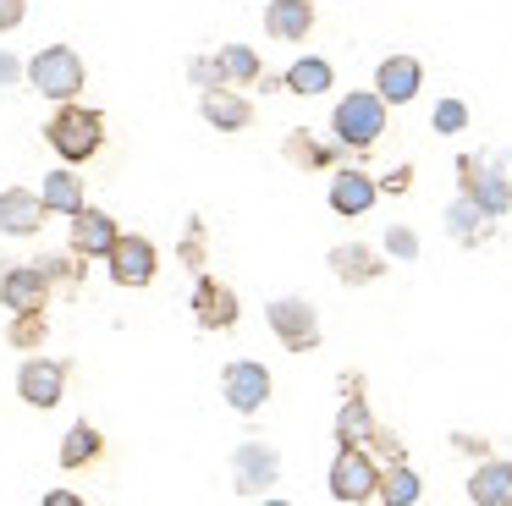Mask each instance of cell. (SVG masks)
Returning <instances> with one entry per match:
<instances>
[{
	"label": "cell",
	"instance_id": "6da1fadb",
	"mask_svg": "<svg viewBox=\"0 0 512 506\" xmlns=\"http://www.w3.org/2000/svg\"><path fill=\"white\" fill-rule=\"evenodd\" d=\"M45 143L67 165H83L105 149V116L89 105H56V116L45 121Z\"/></svg>",
	"mask_w": 512,
	"mask_h": 506
},
{
	"label": "cell",
	"instance_id": "7a4b0ae2",
	"mask_svg": "<svg viewBox=\"0 0 512 506\" xmlns=\"http://www.w3.org/2000/svg\"><path fill=\"white\" fill-rule=\"evenodd\" d=\"M331 132L342 149H375L380 138H386V99L375 94V88H353V94L336 99L331 110Z\"/></svg>",
	"mask_w": 512,
	"mask_h": 506
},
{
	"label": "cell",
	"instance_id": "3957f363",
	"mask_svg": "<svg viewBox=\"0 0 512 506\" xmlns=\"http://www.w3.org/2000/svg\"><path fill=\"white\" fill-rule=\"evenodd\" d=\"M83 55L72 50V44H45V50L28 61V83H34V94L56 99V105H78L83 94Z\"/></svg>",
	"mask_w": 512,
	"mask_h": 506
},
{
	"label": "cell",
	"instance_id": "277c9868",
	"mask_svg": "<svg viewBox=\"0 0 512 506\" xmlns=\"http://www.w3.org/2000/svg\"><path fill=\"white\" fill-rule=\"evenodd\" d=\"M457 182H463L468 204H479L490 220H501L512 209V176L496 160H485V154H463L457 160Z\"/></svg>",
	"mask_w": 512,
	"mask_h": 506
},
{
	"label": "cell",
	"instance_id": "5b68a950",
	"mask_svg": "<svg viewBox=\"0 0 512 506\" xmlns=\"http://www.w3.org/2000/svg\"><path fill=\"white\" fill-rule=\"evenodd\" d=\"M331 495L347 506H364V501H380V468L364 446H336L331 457Z\"/></svg>",
	"mask_w": 512,
	"mask_h": 506
},
{
	"label": "cell",
	"instance_id": "8992f818",
	"mask_svg": "<svg viewBox=\"0 0 512 506\" xmlns=\"http://www.w3.org/2000/svg\"><path fill=\"white\" fill-rule=\"evenodd\" d=\"M265 319H270V330H276V341L287 352H314L320 347V314H314L309 297H270Z\"/></svg>",
	"mask_w": 512,
	"mask_h": 506
},
{
	"label": "cell",
	"instance_id": "52a82bcc",
	"mask_svg": "<svg viewBox=\"0 0 512 506\" xmlns=\"http://www.w3.org/2000/svg\"><path fill=\"white\" fill-rule=\"evenodd\" d=\"M0 303L12 314H45L50 308V281L39 264H0Z\"/></svg>",
	"mask_w": 512,
	"mask_h": 506
},
{
	"label": "cell",
	"instance_id": "ba28073f",
	"mask_svg": "<svg viewBox=\"0 0 512 506\" xmlns=\"http://www.w3.org/2000/svg\"><path fill=\"white\" fill-rule=\"evenodd\" d=\"M221 396L237 407V413H259L270 402V369L254 358H232L221 369Z\"/></svg>",
	"mask_w": 512,
	"mask_h": 506
},
{
	"label": "cell",
	"instance_id": "9c48e42d",
	"mask_svg": "<svg viewBox=\"0 0 512 506\" xmlns=\"http://www.w3.org/2000/svg\"><path fill=\"white\" fill-rule=\"evenodd\" d=\"M17 396H23L28 407H39V413H50V407L67 396V363L61 358H28L23 369H17Z\"/></svg>",
	"mask_w": 512,
	"mask_h": 506
},
{
	"label": "cell",
	"instance_id": "30bf717a",
	"mask_svg": "<svg viewBox=\"0 0 512 506\" xmlns=\"http://www.w3.org/2000/svg\"><path fill=\"white\" fill-rule=\"evenodd\" d=\"M276 479H281V451L276 446H265V440H243V446L232 451V484L243 495L270 490Z\"/></svg>",
	"mask_w": 512,
	"mask_h": 506
},
{
	"label": "cell",
	"instance_id": "8fae6325",
	"mask_svg": "<svg viewBox=\"0 0 512 506\" xmlns=\"http://www.w3.org/2000/svg\"><path fill=\"white\" fill-rule=\"evenodd\" d=\"M105 270H111L116 286H149V281H155V270H160V253H155V242H149V237H127V231H122V242L111 248Z\"/></svg>",
	"mask_w": 512,
	"mask_h": 506
},
{
	"label": "cell",
	"instance_id": "7c38bea8",
	"mask_svg": "<svg viewBox=\"0 0 512 506\" xmlns=\"http://www.w3.org/2000/svg\"><path fill=\"white\" fill-rule=\"evenodd\" d=\"M72 259H111V248L122 242V231H116V220L105 215V209H83L78 220H72Z\"/></svg>",
	"mask_w": 512,
	"mask_h": 506
},
{
	"label": "cell",
	"instance_id": "4fadbf2b",
	"mask_svg": "<svg viewBox=\"0 0 512 506\" xmlns=\"http://www.w3.org/2000/svg\"><path fill=\"white\" fill-rule=\"evenodd\" d=\"M193 314H199V330H232L237 325V292L226 281H215V275H199Z\"/></svg>",
	"mask_w": 512,
	"mask_h": 506
},
{
	"label": "cell",
	"instance_id": "5bb4252c",
	"mask_svg": "<svg viewBox=\"0 0 512 506\" xmlns=\"http://www.w3.org/2000/svg\"><path fill=\"white\" fill-rule=\"evenodd\" d=\"M45 198L39 193H28V187H6L0 193V231L6 237H34L39 226H45Z\"/></svg>",
	"mask_w": 512,
	"mask_h": 506
},
{
	"label": "cell",
	"instance_id": "9a60e30c",
	"mask_svg": "<svg viewBox=\"0 0 512 506\" xmlns=\"http://www.w3.org/2000/svg\"><path fill=\"white\" fill-rule=\"evenodd\" d=\"M424 83V66L413 61V55H386V61L375 66V94L386 99V105H408L413 94H419Z\"/></svg>",
	"mask_w": 512,
	"mask_h": 506
},
{
	"label": "cell",
	"instance_id": "2e32d148",
	"mask_svg": "<svg viewBox=\"0 0 512 506\" xmlns=\"http://www.w3.org/2000/svg\"><path fill=\"white\" fill-rule=\"evenodd\" d=\"M325 264H331V275H336L342 286H369V281H380V275H386L380 253L364 248V242H336Z\"/></svg>",
	"mask_w": 512,
	"mask_h": 506
},
{
	"label": "cell",
	"instance_id": "e0dca14e",
	"mask_svg": "<svg viewBox=\"0 0 512 506\" xmlns=\"http://www.w3.org/2000/svg\"><path fill=\"white\" fill-rule=\"evenodd\" d=\"M199 116L210 121L215 132H243L248 121H254V105H248V94H237V88H215V94H199Z\"/></svg>",
	"mask_w": 512,
	"mask_h": 506
},
{
	"label": "cell",
	"instance_id": "ac0fdd59",
	"mask_svg": "<svg viewBox=\"0 0 512 506\" xmlns=\"http://www.w3.org/2000/svg\"><path fill=\"white\" fill-rule=\"evenodd\" d=\"M375 198H380V182L369 171H353V165H347V171L331 176V209L336 215H364Z\"/></svg>",
	"mask_w": 512,
	"mask_h": 506
},
{
	"label": "cell",
	"instance_id": "d6986e66",
	"mask_svg": "<svg viewBox=\"0 0 512 506\" xmlns=\"http://www.w3.org/2000/svg\"><path fill=\"white\" fill-rule=\"evenodd\" d=\"M468 501L474 506H512V462L490 457L468 473Z\"/></svg>",
	"mask_w": 512,
	"mask_h": 506
},
{
	"label": "cell",
	"instance_id": "ffe728a7",
	"mask_svg": "<svg viewBox=\"0 0 512 506\" xmlns=\"http://www.w3.org/2000/svg\"><path fill=\"white\" fill-rule=\"evenodd\" d=\"M309 28H314V6H309V0H270V6H265V33H270V39L298 44V39H309Z\"/></svg>",
	"mask_w": 512,
	"mask_h": 506
},
{
	"label": "cell",
	"instance_id": "44dd1931",
	"mask_svg": "<svg viewBox=\"0 0 512 506\" xmlns=\"http://www.w3.org/2000/svg\"><path fill=\"white\" fill-rule=\"evenodd\" d=\"M287 94H298V99H314V94H331V83H336V72H331V61L325 55H298V61L287 66Z\"/></svg>",
	"mask_w": 512,
	"mask_h": 506
},
{
	"label": "cell",
	"instance_id": "7402d4cb",
	"mask_svg": "<svg viewBox=\"0 0 512 506\" xmlns=\"http://www.w3.org/2000/svg\"><path fill=\"white\" fill-rule=\"evenodd\" d=\"M490 226H496V220H490L479 204H468L463 193H457L452 204H446V231H452V242H463V248L485 242V237H490Z\"/></svg>",
	"mask_w": 512,
	"mask_h": 506
},
{
	"label": "cell",
	"instance_id": "603a6c76",
	"mask_svg": "<svg viewBox=\"0 0 512 506\" xmlns=\"http://www.w3.org/2000/svg\"><path fill=\"white\" fill-rule=\"evenodd\" d=\"M281 154H287L298 171H325V165H336V143H320L309 127H292L287 138H281Z\"/></svg>",
	"mask_w": 512,
	"mask_h": 506
},
{
	"label": "cell",
	"instance_id": "cb8c5ba5",
	"mask_svg": "<svg viewBox=\"0 0 512 506\" xmlns=\"http://www.w3.org/2000/svg\"><path fill=\"white\" fill-rule=\"evenodd\" d=\"M375 413H369L364 396H347L342 407H336V446H369V435H375Z\"/></svg>",
	"mask_w": 512,
	"mask_h": 506
},
{
	"label": "cell",
	"instance_id": "d4e9b609",
	"mask_svg": "<svg viewBox=\"0 0 512 506\" xmlns=\"http://www.w3.org/2000/svg\"><path fill=\"white\" fill-rule=\"evenodd\" d=\"M39 198H45L50 215H72V220H78L83 215V182H78V171H50L45 187H39Z\"/></svg>",
	"mask_w": 512,
	"mask_h": 506
},
{
	"label": "cell",
	"instance_id": "484cf974",
	"mask_svg": "<svg viewBox=\"0 0 512 506\" xmlns=\"http://www.w3.org/2000/svg\"><path fill=\"white\" fill-rule=\"evenodd\" d=\"M215 66H221V83L226 88L259 83V50H248V44H221V50H215Z\"/></svg>",
	"mask_w": 512,
	"mask_h": 506
},
{
	"label": "cell",
	"instance_id": "4316f807",
	"mask_svg": "<svg viewBox=\"0 0 512 506\" xmlns=\"http://www.w3.org/2000/svg\"><path fill=\"white\" fill-rule=\"evenodd\" d=\"M105 451V435L83 418V424H72L67 435H61V468H83V462H94Z\"/></svg>",
	"mask_w": 512,
	"mask_h": 506
},
{
	"label": "cell",
	"instance_id": "83f0119b",
	"mask_svg": "<svg viewBox=\"0 0 512 506\" xmlns=\"http://www.w3.org/2000/svg\"><path fill=\"white\" fill-rule=\"evenodd\" d=\"M419 495H424V484H419V473H413L408 462L380 473V501H386V506H413Z\"/></svg>",
	"mask_w": 512,
	"mask_h": 506
},
{
	"label": "cell",
	"instance_id": "f1b7e54d",
	"mask_svg": "<svg viewBox=\"0 0 512 506\" xmlns=\"http://www.w3.org/2000/svg\"><path fill=\"white\" fill-rule=\"evenodd\" d=\"M45 330H50L45 314H17L12 325H6V341H12L17 352H34V347H45Z\"/></svg>",
	"mask_w": 512,
	"mask_h": 506
},
{
	"label": "cell",
	"instance_id": "f546056e",
	"mask_svg": "<svg viewBox=\"0 0 512 506\" xmlns=\"http://www.w3.org/2000/svg\"><path fill=\"white\" fill-rule=\"evenodd\" d=\"M430 127H435V132H446V138H452V132H463V127H468V105H463V99H452V94H446L441 105H435Z\"/></svg>",
	"mask_w": 512,
	"mask_h": 506
},
{
	"label": "cell",
	"instance_id": "4dcf8cb0",
	"mask_svg": "<svg viewBox=\"0 0 512 506\" xmlns=\"http://www.w3.org/2000/svg\"><path fill=\"white\" fill-rule=\"evenodd\" d=\"M177 259L188 264V270H199V275H204V220H188V237H182Z\"/></svg>",
	"mask_w": 512,
	"mask_h": 506
},
{
	"label": "cell",
	"instance_id": "1f68e13d",
	"mask_svg": "<svg viewBox=\"0 0 512 506\" xmlns=\"http://www.w3.org/2000/svg\"><path fill=\"white\" fill-rule=\"evenodd\" d=\"M364 451H380V457L391 462V468H402V462H408V446H402L397 435H391V429H375V435H369V446Z\"/></svg>",
	"mask_w": 512,
	"mask_h": 506
},
{
	"label": "cell",
	"instance_id": "d6a6232c",
	"mask_svg": "<svg viewBox=\"0 0 512 506\" xmlns=\"http://www.w3.org/2000/svg\"><path fill=\"white\" fill-rule=\"evenodd\" d=\"M386 253L391 259H419V237L408 226H386Z\"/></svg>",
	"mask_w": 512,
	"mask_h": 506
},
{
	"label": "cell",
	"instance_id": "836d02e7",
	"mask_svg": "<svg viewBox=\"0 0 512 506\" xmlns=\"http://www.w3.org/2000/svg\"><path fill=\"white\" fill-rule=\"evenodd\" d=\"M39 270H45V281L56 286V281H78V264L72 259H61V253H45V259H34Z\"/></svg>",
	"mask_w": 512,
	"mask_h": 506
},
{
	"label": "cell",
	"instance_id": "e575fe53",
	"mask_svg": "<svg viewBox=\"0 0 512 506\" xmlns=\"http://www.w3.org/2000/svg\"><path fill=\"white\" fill-rule=\"evenodd\" d=\"M23 17H28V0H0V33L23 28Z\"/></svg>",
	"mask_w": 512,
	"mask_h": 506
},
{
	"label": "cell",
	"instance_id": "d590c367",
	"mask_svg": "<svg viewBox=\"0 0 512 506\" xmlns=\"http://www.w3.org/2000/svg\"><path fill=\"white\" fill-rule=\"evenodd\" d=\"M413 187V165H397V171L380 176V193H408Z\"/></svg>",
	"mask_w": 512,
	"mask_h": 506
},
{
	"label": "cell",
	"instance_id": "8d00e7d4",
	"mask_svg": "<svg viewBox=\"0 0 512 506\" xmlns=\"http://www.w3.org/2000/svg\"><path fill=\"white\" fill-rule=\"evenodd\" d=\"M452 446H457V451H468V457H479V462H490V440H479V435H463V429H457Z\"/></svg>",
	"mask_w": 512,
	"mask_h": 506
},
{
	"label": "cell",
	"instance_id": "74e56055",
	"mask_svg": "<svg viewBox=\"0 0 512 506\" xmlns=\"http://www.w3.org/2000/svg\"><path fill=\"white\" fill-rule=\"evenodd\" d=\"M17 77H28V66H23V61H17V55H12V50H0V88H12V83H17Z\"/></svg>",
	"mask_w": 512,
	"mask_h": 506
},
{
	"label": "cell",
	"instance_id": "f35d334b",
	"mask_svg": "<svg viewBox=\"0 0 512 506\" xmlns=\"http://www.w3.org/2000/svg\"><path fill=\"white\" fill-rule=\"evenodd\" d=\"M39 506H89V501H83L78 490H45V501H39Z\"/></svg>",
	"mask_w": 512,
	"mask_h": 506
},
{
	"label": "cell",
	"instance_id": "ab89813d",
	"mask_svg": "<svg viewBox=\"0 0 512 506\" xmlns=\"http://www.w3.org/2000/svg\"><path fill=\"white\" fill-rule=\"evenodd\" d=\"M259 506H287V501H276V495H265V501H259Z\"/></svg>",
	"mask_w": 512,
	"mask_h": 506
}]
</instances>
